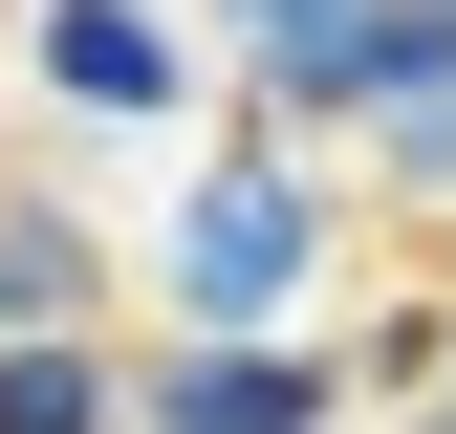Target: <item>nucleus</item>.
I'll list each match as a JSON object with an SVG mask.
<instances>
[{
    "instance_id": "1",
    "label": "nucleus",
    "mask_w": 456,
    "mask_h": 434,
    "mask_svg": "<svg viewBox=\"0 0 456 434\" xmlns=\"http://www.w3.org/2000/svg\"><path fill=\"white\" fill-rule=\"evenodd\" d=\"M261 66H282V108H413V87H456V0H348V22H261Z\"/></svg>"
},
{
    "instance_id": "2",
    "label": "nucleus",
    "mask_w": 456,
    "mask_h": 434,
    "mask_svg": "<svg viewBox=\"0 0 456 434\" xmlns=\"http://www.w3.org/2000/svg\"><path fill=\"white\" fill-rule=\"evenodd\" d=\"M175 283H196L217 326H261L282 283H305V174H217V196L175 217Z\"/></svg>"
},
{
    "instance_id": "3",
    "label": "nucleus",
    "mask_w": 456,
    "mask_h": 434,
    "mask_svg": "<svg viewBox=\"0 0 456 434\" xmlns=\"http://www.w3.org/2000/svg\"><path fill=\"white\" fill-rule=\"evenodd\" d=\"M44 87H66V108H175V22H131V0H66V22H44Z\"/></svg>"
},
{
    "instance_id": "4",
    "label": "nucleus",
    "mask_w": 456,
    "mask_h": 434,
    "mask_svg": "<svg viewBox=\"0 0 456 434\" xmlns=\"http://www.w3.org/2000/svg\"><path fill=\"white\" fill-rule=\"evenodd\" d=\"M305 413H326V369H282V348H217L152 391V434H305Z\"/></svg>"
},
{
    "instance_id": "5",
    "label": "nucleus",
    "mask_w": 456,
    "mask_h": 434,
    "mask_svg": "<svg viewBox=\"0 0 456 434\" xmlns=\"http://www.w3.org/2000/svg\"><path fill=\"white\" fill-rule=\"evenodd\" d=\"M0 434H87V369L66 348H0Z\"/></svg>"
},
{
    "instance_id": "6",
    "label": "nucleus",
    "mask_w": 456,
    "mask_h": 434,
    "mask_svg": "<svg viewBox=\"0 0 456 434\" xmlns=\"http://www.w3.org/2000/svg\"><path fill=\"white\" fill-rule=\"evenodd\" d=\"M240 22H305V0H240Z\"/></svg>"
}]
</instances>
